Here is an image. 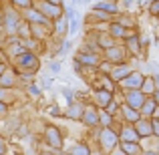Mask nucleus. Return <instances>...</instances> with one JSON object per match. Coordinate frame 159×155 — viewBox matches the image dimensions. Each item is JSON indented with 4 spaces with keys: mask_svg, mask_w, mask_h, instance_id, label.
<instances>
[{
    "mask_svg": "<svg viewBox=\"0 0 159 155\" xmlns=\"http://www.w3.org/2000/svg\"><path fill=\"white\" fill-rule=\"evenodd\" d=\"M79 2H87V0H79Z\"/></svg>",
    "mask_w": 159,
    "mask_h": 155,
    "instance_id": "0eeeda50",
    "label": "nucleus"
},
{
    "mask_svg": "<svg viewBox=\"0 0 159 155\" xmlns=\"http://www.w3.org/2000/svg\"><path fill=\"white\" fill-rule=\"evenodd\" d=\"M97 10H107V12H113V10H115V6H113V4H99V6H97Z\"/></svg>",
    "mask_w": 159,
    "mask_h": 155,
    "instance_id": "f257e3e1",
    "label": "nucleus"
},
{
    "mask_svg": "<svg viewBox=\"0 0 159 155\" xmlns=\"http://www.w3.org/2000/svg\"><path fill=\"white\" fill-rule=\"evenodd\" d=\"M30 93L32 95H39V87H30Z\"/></svg>",
    "mask_w": 159,
    "mask_h": 155,
    "instance_id": "20e7f679",
    "label": "nucleus"
},
{
    "mask_svg": "<svg viewBox=\"0 0 159 155\" xmlns=\"http://www.w3.org/2000/svg\"><path fill=\"white\" fill-rule=\"evenodd\" d=\"M153 12H159V2L155 4V6H153Z\"/></svg>",
    "mask_w": 159,
    "mask_h": 155,
    "instance_id": "39448f33",
    "label": "nucleus"
},
{
    "mask_svg": "<svg viewBox=\"0 0 159 155\" xmlns=\"http://www.w3.org/2000/svg\"><path fill=\"white\" fill-rule=\"evenodd\" d=\"M145 111L151 113V111H153V103H147V105H145Z\"/></svg>",
    "mask_w": 159,
    "mask_h": 155,
    "instance_id": "7ed1b4c3",
    "label": "nucleus"
},
{
    "mask_svg": "<svg viewBox=\"0 0 159 155\" xmlns=\"http://www.w3.org/2000/svg\"><path fill=\"white\" fill-rule=\"evenodd\" d=\"M0 111H4V105H0Z\"/></svg>",
    "mask_w": 159,
    "mask_h": 155,
    "instance_id": "423d86ee",
    "label": "nucleus"
},
{
    "mask_svg": "<svg viewBox=\"0 0 159 155\" xmlns=\"http://www.w3.org/2000/svg\"><path fill=\"white\" fill-rule=\"evenodd\" d=\"M75 155H87V149L85 147H77L75 149Z\"/></svg>",
    "mask_w": 159,
    "mask_h": 155,
    "instance_id": "f03ea898",
    "label": "nucleus"
}]
</instances>
